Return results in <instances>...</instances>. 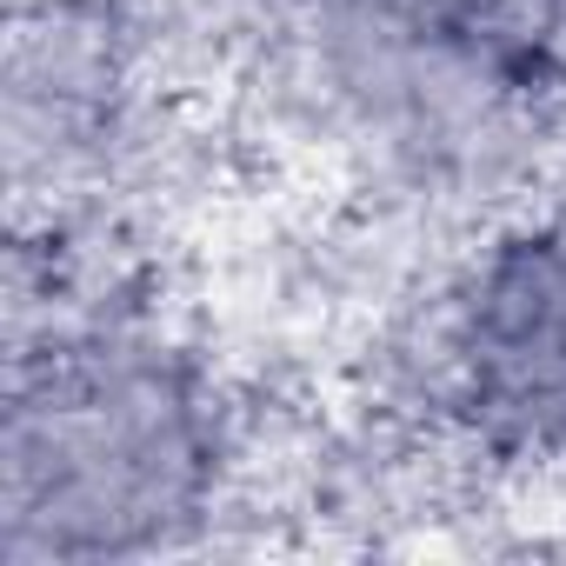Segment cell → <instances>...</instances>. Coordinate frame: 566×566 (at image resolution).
<instances>
[{"label": "cell", "mask_w": 566, "mask_h": 566, "mask_svg": "<svg viewBox=\"0 0 566 566\" xmlns=\"http://www.w3.org/2000/svg\"><path fill=\"white\" fill-rule=\"evenodd\" d=\"M227 480L213 374L154 327L74 321L8 367L0 566H114L193 539Z\"/></svg>", "instance_id": "6da1fadb"}, {"label": "cell", "mask_w": 566, "mask_h": 566, "mask_svg": "<svg viewBox=\"0 0 566 566\" xmlns=\"http://www.w3.org/2000/svg\"><path fill=\"white\" fill-rule=\"evenodd\" d=\"M427 394L500 467L566 453V200L506 227L453 280Z\"/></svg>", "instance_id": "7a4b0ae2"}, {"label": "cell", "mask_w": 566, "mask_h": 566, "mask_svg": "<svg viewBox=\"0 0 566 566\" xmlns=\"http://www.w3.org/2000/svg\"><path fill=\"white\" fill-rule=\"evenodd\" d=\"M354 81L413 120H539L566 101V0H321Z\"/></svg>", "instance_id": "3957f363"}]
</instances>
